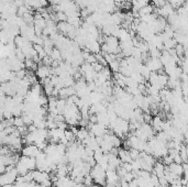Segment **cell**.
<instances>
[{
	"label": "cell",
	"mask_w": 188,
	"mask_h": 187,
	"mask_svg": "<svg viewBox=\"0 0 188 187\" xmlns=\"http://www.w3.org/2000/svg\"><path fill=\"white\" fill-rule=\"evenodd\" d=\"M53 74V69L50 68V66L47 65H44V64H42V65L37 66V76L41 79H46L49 77H51V75Z\"/></svg>",
	"instance_id": "obj_6"
},
{
	"label": "cell",
	"mask_w": 188,
	"mask_h": 187,
	"mask_svg": "<svg viewBox=\"0 0 188 187\" xmlns=\"http://www.w3.org/2000/svg\"><path fill=\"white\" fill-rule=\"evenodd\" d=\"M89 129H90V134L94 137H104L107 133V129L106 127L101 126L99 123H89Z\"/></svg>",
	"instance_id": "obj_4"
},
{
	"label": "cell",
	"mask_w": 188,
	"mask_h": 187,
	"mask_svg": "<svg viewBox=\"0 0 188 187\" xmlns=\"http://www.w3.org/2000/svg\"><path fill=\"white\" fill-rule=\"evenodd\" d=\"M185 103H187V106H188V97H186V98H185Z\"/></svg>",
	"instance_id": "obj_24"
},
{
	"label": "cell",
	"mask_w": 188,
	"mask_h": 187,
	"mask_svg": "<svg viewBox=\"0 0 188 187\" xmlns=\"http://www.w3.org/2000/svg\"><path fill=\"white\" fill-rule=\"evenodd\" d=\"M164 164L166 166H168V165H170V164L173 163V162H174V158H172V156L170 155V154H167V155H165L164 158Z\"/></svg>",
	"instance_id": "obj_19"
},
{
	"label": "cell",
	"mask_w": 188,
	"mask_h": 187,
	"mask_svg": "<svg viewBox=\"0 0 188 187\" xmlns=\"http://www.w3.org/2000/svg\"><path fill=\"white\" fill-rule=\"evenodd\" d=\"M163 124H164V121L163 119L161 118L159 116H154L153 119H152V122H151V126L153 128L155 132H161L163 131Z\"/></svg>",
	"instance_id": "obj_8"
},
{
	"label": "cell",
	"mask_w": 188,
	"mask_h": 187,
	"mask_svg": "<svg viewBox=\"0 0 188 187\" xmlns=\"http://www.w3.org/2000/svg\"><path fill=\"white\" fill-rule=\"evenodd\" d=\"M129 187H139V182L138 178H134L132 182L129 183Z\"/></svg>",
	"instance_id": "obj_21"
},
{
	"label": "cell",
	"mask_w": 188,
	"mask_h": 187,
	"mask_svg": "<svg viewBox=\"0 0 188 187\" xmlns=\"http://www.w3.org/2000/svg\"><path fill=\"white\" fill-rule=\"evenodd\" d=\"M65 138L69 141V142H75L76 135L74 134V132L72 130H65Z\"/></svg>",
	"instance_id": "obj_15"
},
{
	"label": "cell",
	"mask_w": 188,
	"mask_h": 187,
	"mask_svg": "<svg viewBox=\"0 0 188 187\" xmlns=\"http://www.w3.org/2000/svg\"><path fill=\"white\" fill-rule=\"evenodd\" d=\"M90 187H104V186H101V185L97 184V183H96V184H92V186H90Z\"/></svg>",
	"instance_id": "obj_23"
},
{
	"label": "cell",
	"mask_w": 188,
	"mask_h": 187,
	"mask_svg": "<svg viewBox=\"0 0 188 187\" xmlns=\"http://www.w3.org/2000/svg\"><path fill=\"white\" fill-rule=\"evenodd\" d=\"M174 162L177 164H182L183 163V158H182V156H180V154H177V155L174 158Z\"/></svg>",
	"instance_id": "obj_20"
},
{
	"label": "cell",
	"mask_w": 188,
	"mask_h": 187,
	"mask_svg": "<svg viewBox=\"0 0 188 187\" xmlns=\"http://www.w3.org/2000/svg\"><path fill=\"white\" fill-rule=\"evenodd\" d=\"M182 69L184 73L188 75V57H184L182 61Z\"/></svg>",
	"instance_id": "obj_18"
},
{
	"label": "cell",
	"mask_w": 188,
	"mask_h": 187,
	"mask_svg": "<svg viewBox=\"0 0 188 187\" xmlns=\"http://www.w3.org/2000/svg\"><path fill=\"white\" fill-rule=\"evenodd\" d=\"M32 174H33V182L37 184L42 185L47 181H52V177L47 172H41L37 169V171H32Z\"/></svg>",
	"instance_id": "obj_2"
},
{
	"label": "cell",
	"mask_w": 188,
	"mask_h": 187,
	"mask_svg": "<svg viewBox=\"0 0 188 187\" xmlns=\"http://www.w3.org/2000/svg\"><path fill=\"white\" fill-rule=\"evenodd\" d=\"M106 169H104L99 164H96L95 166H92V171H90V175L94 178V182H96L97 184L104 186L107 184V178H106Z\"/></svg>",
	"instance_id": "obj_1"
},
{
	"label": "cell",
	"mask_w": 188,
	"mask_h": 187,
	"mask_svg": "<svg viewBox=\"0 0 188 187\" xmlns=\"http://www.w3.org/2000/svg\"><path fill=\"white\" fill-rule=\"evenodd\" d=\"M165 169H166V165H165L164 163L159 162V163H155L154 167H153V173H154L159 178H161V177L165 176Z\"/></svg>",
	"instance_id": "obj_10"
},
{
	"label": "cell",
	"mask_w": 188,
	"mask_h": 187,
	"mask_svg": "<svg viewBox=\"0 0 188 187\" xmlns=\"http://www.w3.org/2000/svg\"><path fill=\"white\" fill-rule=\"evenodd\" d=\"M127 0H115V2L117 3V5H122L123 2H125Z\"/></svg>",
	"instance_id": "obj_22"
},
{
	"label": "cell",
	"mask_w": 188,
	"mask_h": 187,
	"mask_svg": "<svg viewBox=\"0 0 188 187\" xmlns=\"http://www.w3.org/2000/svg\"><path fill=\"white\" fill-rule=\"evenodd\" d=\"M167 3V0H152V5L154 8H162L163 6H165Z\"/></svg>",
	"instance_id": "obj_14"
},
{
	"label": "cell",
	"mask_w": 188,
	"mask_h": 187,
	"mask_svg": "<svg viewBox=\"0 0 188 187\" xmlns=\"http://www.w3.org/2000/svg\"><path fill=\"white\" fill-rule=\"evenodd\" d=\"M94 184V178L92 177V175H86L85 176V179H84V185L86 187H90L92 185Z\"/></svg>",
	"instance_id": "obj_16"
},
{
	"label": "cell",
	"mask_w": 188,
	"mask_h": 187,
	"mask_svg": "<svg viewBox=\"0 0 188 187\" xmlns=\"http://www.w3.org/2000/svg\"><path fill=\"white\" fill-rule=\"evenodd\" d=\"M13 124H14V127H16V128H21V127L25 126L22 116H21V117H14V119H13Z\"/></svg>",
	"instance_id": "obj_13"
},
{
	"label": "cell",
	"mask_w": 188,
	"mask_h": 187,
	"mask_svg": "<svg viewBox=\"0 0 188 187\" xmlns=\"http://www.w3.org/2000/svg\"><path fill=\"white\" fill-rule=\"evenodd\" d=\"M90 137V133H88V131L86 130V128H83L81 127L80 129H78V133H77V135H76V138H77V140H78L79 142H84L85 140L87 139V138Z\"/></svg>",
	"instance_id": "obj_11"
},
{
	"label": "cell",
	"mask_w": 188,
	"mask_h": 187,
	"mask_svg": "<svg viewBox=\"0 0 188 187\" xmlns=\"http://www.w3.org/2000/svg\"><path fill=\"white\" fill-rule=\"evenodd\" d=\"M118 156L121 160L122 163H131L133 161L132 158H131L130 150H127V149H119V153H118Z\"/></svg>",
	"instance_id": "obj_9"
},
{
	"label": "cell",
	"mask_w": 188,
	"mask_h": 187,
	"mask_svg": "<svg viewBox=\"0 0 188 187\" xmlns=\"http://www.w3.org/2000/svg\"><path fill=\"white\" fill-rule=\"evenodd\" d=\"M167 169H168V171H170V173L175 174L176 176L182 177L184 175V166L182 165V164H177V163H175V162H173L170 165L167 166Z\"/></svg>",
	"instance_id": "obj_7"
},
{
	"label": "cell",
	"mask_w": 188,
	"mask_h": 187,
	"mask_svg": "<svg viewBox=\"0 0 188 187\" xmlns=\"http://www.w3.org/2000/svg\"><path fill=\"white\" fill-rule=\"evenodd\" d=\"M145 65L151 69V72H159L161 69L164 67L161 62L159 58H154V57H149L145 61Z\"/></svg>",
	"instance_id": "obj_5"
},
{
	"label": "cell",
	"mask_w": 188,
	"mask_h": 187,
	"mask_svg": "<svg viewBox=\"0 0 188 187\" xmlns=\"http://www.w3.org/2000/svg\"><path fill=\"white\" fill-rule=\"evenodd\" d=\"M151 183L154 187H161V185H159V178L154 174V173L151 175Z\"/></svg>",
	"instance_id": "obj_17"
},
{
	"label": "cell",
	"mask_w": 188,
	"mask_h": 187,
	"mask_svg": "<svg viewBox=\"0 0 188 187\" xmlns=\"http://www.w3.org/2000/svg\"><path fill=\"white\" fill-rule=\"evenodd\" d=\"M109 66L112 72L119 73V71H120V61H119V60H115V61H112L109 64Z\"/></svg>",
	"instance_id": "obj_12"
},
{
	"label": "cell",
	"mask_w": 188,
	"mask_h": 187,
	"mask_svg": "<svg viewBox=\"0 0 188 187\" xmlns=\"http://www.w3.org/2000/svg\"><path fill=\"white\" fill-rule=\"evenodd\" d=\"M21 152H22V155L29 156V158H37L42 151L37 148V144H28L24 148H22Z\"/></svg>",
	"instance_id": "obj_3"
}]
</instances>
